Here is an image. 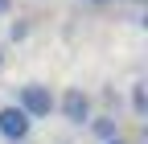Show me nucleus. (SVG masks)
Instances as JSON below:
<instances>
[{"mask_svg":"<svg viewBox=\"0 0 148 144\" xmlns=\"http://www.w3.org/2000/svg\"><path fill=\"white\" fill-rule=\"evenodd\" d=\"M103 144H127V140H123V136H115V140H103Z\"/></svg>","mask_w":148,"mask_h":144,"instance_id":"8","label":"nucleus"},{"mask_svg":"<svg viewBox=\"0 0 148 144\" xmlns=\"http://www.w3.org/2000/svg\"><path fill=\"white\" fill-rule=\"evenodd\" d=\"M132 111L136 115H148V91H144V82L132 86Z\"/></svg>","mask_w":148,"mask_h":144,"instance_id":"5","label":"nucleus"},{"mask_svg":"<svg viewBox=\"0 0 148 144\" xmlns=\"http://www.w3.org/2000/svg\"><path fill=\"white\" fill-rule=\"evenodd\" d=\"M95 4H107V0H95Z\"/></svg>","mask_w":148,"mask_h":144,"instance_id":"10","label":"nucleus"},{"mask_svg":"<svg viewBox=\"0 0 148 144\" xmlns=\"http://www.w3.org/2000/svg\"><path fill=\"white\" fill-rule=\"evenodd\" d=\"M53 107H58L62 119H66V123H74V128H82V123L90 119V95L82 91V86H66L62 99L53 103Z\"/></svg>","mask_w":148,"mask_h":144,"instance_id":"2","label":"nucleus"},{"mask_svg":"<svg viewBox=\"0 0 148 144\" xmlns=\"http://www.w3.org/2000/svg\"><path fill=\"white\" fill-rule=\"evenodd\" d=\"M12 12V0H0V16H8Z\"/></svg>","mask_w":148,"mask_h":144,"instance_id":"7","label":"nucleus"},{"mask_svg":"<svg viewBox=\"0 0 148 144\" xmlns=\"http://www.w3.org/2000/svg\"><path fill=\"white\" fill-rule=\"evenodd\" d=\"M86 123H90V132H95L99 140H115L119 136V119L115 115H90Z\"/></svg>","mask_w":148,"mask_h":144,"instance_id":"4","label":"nucleus"},{"mask_svg":"<svg viewBox=\"0 0 148 144\" xmlns=\"http://www.w3.org/2000/svg\"><path fill=\"white\" fill-rule=\"evenodd\" d=\"M53 91L49 86H41V82H25V86H16V107L29 115V119H49V111H53Z\"/></svg>","mask_w":148,"mask_h":144,"instance_id":"1","label":"nucleus"},{"mask_svg":"<svg viewBox=\"0 0 148 144\" xmlns=\"http://www.w3.org/2000/svg\"><path fill=\"white\" fill-rule=\"evenodd\" d=\"M0 66H4V49H0Z\"/></svg>","mask_w":148,"mask_h":144,"instance_id":"9","label":"nucleus"},{"mask_svg":"<svg viewBox=\"0 0 148 144\" xmlns=\"http://www.w3.org/2000/svg\"><path fill=\"white\" fill-rule=\"evenodd\" d=\"M8 37H12V41H25V37H29V21H12Z\"/></svg>","mask_w":148,"mask_h":144,"instance_id":"6","label":"nucleus"},{"mask_svg":"<svg viewBox=\"0 0 148 144\" xmlns=\"http://www.w3.org/2000/svg\"><path fill=\"white\" fill-rule=\"evenodd\" d=\"M29 128H33V119H29L16 103L0 107V136H4L8 144H25V140H29Z\"/></svg>","mask_w":148,"mask_h":144,"instance_id":"3","label":"nucleus"}]
</instances>
